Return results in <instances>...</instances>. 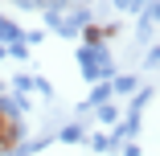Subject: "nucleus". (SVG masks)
Returning <instances> with one entry per match:
<instances>
[{
    "label": "nucleus",
    "instance_id": "f257e3e1",
    "mask_svg": "<svg viewBox=\"0 0 160 156\" xmlns=\"http://www.w3.org/2000/svg\"><path fill=\"white\" fill-rule=\"evenodd\" d=\"M12 140H17V123H12V115L0 107V148H12Z\"/></svg>",
    "mask_w": 160,
    "mask_h": 156
}]
</instances>
